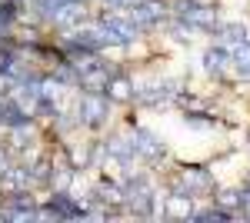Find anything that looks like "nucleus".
Listing matches in <instances>:
<instances>
[{"label": "nucleus", "mask_w": 250, "mask_h": 223, "mask_svg": "<svg viewBox=\"0 0 250 223\" xmlns=\"http://www.w3.org/2000/svg\"><path fill=\"white\" fill-rule=\"evenodd\" d=\"M173 193H187V197H207L213 193V177L204 167H184L173 177Z\"/></svg>", "instance_id": "obj_2"}, {"label": "nucleus", "mask_w": 250, "mask_h": 223, "mask_svg": "<svg viewBox=\"0 0 250 223\" xmlns=\"http://www.w3.org/2000/svg\"><path fill=\"white\" fill-rule=\"evenodd\" d=\"M0 217L3 220H40V206H34L27 193H17V197H10V203L0 206Z\"/></svg>", "instance_id": "obj_7"}, {"label": "nucleus", "mask_w": 250, "mask_h": 223, "mask_svg": "<svg viewBox=\"0 0 250 223\" xmlns=\"http://www.w3.org/2000/svg\"><path fill=\"white\" fill-rule=\"evenodd\" d=\"M107 153H110L114 160H124V163H130V160L137 157L130 140H110V143H107Z\"/></svg>", "instance_id": "obj_15"}, {"label": "nucleus", "mask_w": 250, "mask_h": 223, "mask_svg": "<svg viewBox=\"0 0 250 223\" xmlns=\"http://www.w3.org/2000/svg\"><path fill=\"white\" fill-rule=\"evenodd\" d=\"M104 93H107L110 100H120V103H127V100H134V83H130L127 77H107V83H104Z\"/></svg>", "instance_id": "obj_13"}, {"label": "nucleus", "mask_w": 250, "mask_h": 223, "mask_svg": "<svg viewBox=\"0 0 250 223\" xmlns=\"http://www.w3.org/2000/svg\"><path fill=\"white\" fill-rule=\"evenodd\" d=\"M173 17L187 23L190 30H217V10L200 3V0H177L173 3Z\"/></svg>", "instance_id": "obj_1"}, {"label": "nucleus", "mask_w": 250, "mask_h": 223, "mask_svg": "<svg viewBox=\"0 0 250 223\" xmlns=\"http://www.w3.org/2000/svg\"><path fill=\"white\" fill-rule=\"evenodd\" d=\"M43 17L50 20L54 27L70 30V27H77L80 20H83V0H60V3H54V7L43 10Z\"/></svg>", "instance_id": "obj_6"}, {"label": "nucleus", "mask_w": 250, "mask_h": 223, "mask_svg": "<svg viewBox=\"0 0 250 223\" xmlns=\"http://www.w3.org/2000/svg\"><path fill=\"white\" fill-rule=\"evenodd\" d=\"M94 200H100V203H124V190L114 186V183H100Z\"/></svg>", "instance_id": "obj_16"}, {"label": "nucleus", "mask_w": 250, "mask_h": 223, "mask_svg": "<svg viewBox=\"0 0 250 223\" xmlns=\"http://www.w3.org/2000/svg\"><path fill=\"white\" fill-rule=\"evenodd\" d=\"M124 203H127L130 213L147 217V213L154 210V190H150V183H147L144 177H130V180L124 183Z\"/></svg>", "instance_id": "obj_4"}, {"label": "nucleus", "mask_w": 250, "mask_h": 223, "mask_svg": "<svg viewBox=\"0 0 250 223\" xmlns=\"http://www.w3.org/2000/svg\"><path fill=\"white\" fill-rule=\"evenodd\" d=\"M127 17L134 20L140 30L144 27H154V23H160V20L167 17V3L164 0H134L127 7Z\"/></svg>", "instance_id": "obj_5"}, {"label": "nucleus", "mask_w": 250, "mask_h": 223, "mask_svg": "<svg viewBox=\"0 0 250 223\" xmlns=\"http://www.w3.org/2000/svg\"><path fill=\"white\" fill-rule=\"evenodd\" d=\"M130 143H134V153L140 157V160H150V163H154V160L164 157V143H160L150 130H144V127H137V130H134Z\"/></svg>", "instance_id": "obj_8"}, {"label": "nucleus", "mask_w": 250, "mask_h": 223, "mask_svg": "<svg viewBox=\"0 0 250 223\" xmlns=\"http://www.w3.org/2000/svg\"><path fill=\"white\" fill-rule=\"evenodd\" d=\"M230 63H233V57H230V50H224V47H213V50L204 54V67H207V74H213V77H224Z\"/></svg>", "instance_id": "obj_12"}, {"label": "nucleus", "mask_w": 250, "mask_h": 223, "mask_svg": "<svg viewBox=\"0 0 250 223\" xmlns=\"http://www.w3.org/2000/svg\"><path fill=\"white\" fill-rule=\"evenodd\" d=\"M7 173H10V153H7V150L0 147V180H3Z\"/></svg>", "instance_id": "obj_19"}, {"label": "nucleus", "mask_w": 250, "mask_h": 223, "mask_svg": "<svg viewBox=\"0 0 250 223\" xmlns=\"http://www.w3.org/2000/svg\"><path fill=\"white\" fill-rule=\"evenodd\" d=\"M217 37H220V47L230 50V54L250 50V37L240 23H217Z\"/></svg>", "instance_id": "obj_9"}, {"label": "nucleus", "mask_w": 250, "mask_h": 223, "mask_svg": "<svg viewBox=\"0 0 250 223\" xmlns=\"http://www.w3.org/2000/svg\"><path fill=\"white\" fill-rule=\"evenodd\" d=\"M40 217H54V220H70V217H83V210H80L67 193H57L50 203L40 210Z\"/></svg>", "instance_id": "obj_11"}, {"label": "nucleus", "mask_w": 250, "mask_h": 223, "mask_svg": "<svg viewBox=\"0 0 250 223\" xmlns=\"http://www.w3.org/2000/svg\"><path fill=\"white\" fill-rule=\"evenodd\" d=\"M107 107H110V97L104 90H83L77 100V120L83 127H100L107 120Z\"/></svg>", "instance_id": "obj_3"}, {"label": "nucleus", "mask_w": 250, "mask_h": 223, "mask_svg": "<svg viewBox=\"0 0 250 223\" xmlns=\"http://www.w3.org/2000/svg\"><path fill=\"white\" fill-rule=\"evenodd\" d=\"M10 20H14V10H10V3H0V40L10 34Z\"/></svg>", "instance_id": "obj_17"}, {"label": "nucleus", "mask_w": 250, "mask_h": 223, "mask_svg": "<svg viewBox=\"0 0 250 223\" xmlns=\"http://www.w3.org/2000/svg\"><path fill=\"white\" fill-rule=\"evenodd\" d=\"M177 87H180L177 80H167V83H157V87H147V90L134 93V100L150 103V107H157V103H170V100H177V97H180V90H177Z\"/></svg>", "instance_id": "obj_10"}, {"label": "nucleus", "mask_w": 250, "mask_h": 223, "mask_svg": "<svg viewBox=\"0 0 250 223\" xmlns=\"http://www.w3.org/2000/svg\"><path fill=\"white\" fill-rule=\"evenodd\" d=\"M107 3H110V7H130L134 0H107Z\"/></svg>", "instance_id": "obj_20"}, {"label": "nucleus", "mask_w": 250, "mask_h": 223, "mask_svg": "<svg viewBox=\"0 0 250 223\" xmlns=\"http://www.w3.org/2000/svg\"><path fill=\"white\" fill-rule=\"evenodd\" d=\"M237 206H240L244 217H250V186H244V190L237 193Z\"/></svg>", "instance_id": "obj_18"}, {"label": "nucleus", "mask_w": 250, "mask_h": 223, "mask_svg": "<svg viewBox=\"0 0 250 223\" xmlns=\"http://www.w3.org/2000/svg\"><path fill=\"white\" fill-rule=\"evenodd\" d=\"M167 217H180V220H187V217H193V197H187V193H173V197H167V210H164Z\"/></svg>", "instance_id": "obj_14"}]
</instances>
